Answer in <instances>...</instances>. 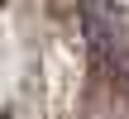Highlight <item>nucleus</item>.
<instances>
[{"label": "nucleus", "mask_w": 129, "mask_h": 119, "mask_svg": "<svg viewBox=\"0 0 129 119\" xmlns=\"http://www.w3.org/2000/svg\"><path fill=\"white\" fill-rule=\"evenodd\" d=\"M77 19H81V33H86L91 52H96L101 62H110V67H115V62L129 52L120 10H105V5H81V10H77Z\"/></svg>", "instance_id": "nucleus-1"}, {"label": "nucleus", "mask_w": 129, "mask_h": 119, "mask_svg": "<svg viewBox=\"0 0 129 119\" xmlns=\"http://www.w3.org/2000/svg\"><path fill=\"white\" fill-rule=\"evenodd\" d=\"M115 76H120V91H124V95H129V52H124V57H120V62H115Z\"/></svg>", "instance_id": "nucleus-2"}]
</instances>
